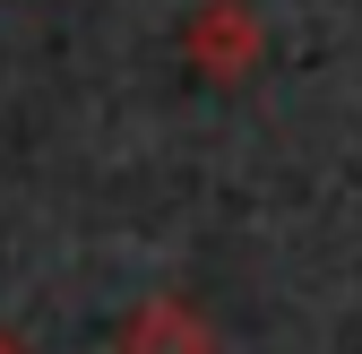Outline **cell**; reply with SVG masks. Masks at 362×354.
I'll return each instance as SVG.
<instances>
[{
    "instance_id": "obj_2",
    "label": "cell",
    "mask_w": 362,
    "mask_h": 354,
    "mask_svg": "<svg viewBox=\"0 0 362 354\" xmlns=\"http://www.w3.org/2000/svg\"><path fill=\"white\" fill-rule=\"evenodd\" d=\"M121 354H216V329H207L199 302L156 294V302H139V312L121 320Z\"/></svg>"
},
{
    "instance_id": "obj_1",
    "label": "cell",
    "mask_w": 362,
    "mask_h": 354,
    "mask_svg": "<svg viewBox=\"0 0 362 354\" xmlns=\"http://www.w3.org/2000/svg\"><path fill=\"white\" fill-rule=\"evenodd\" d=\"M259 18H250V0H199L190 18H181V52L199 61V78H250L259 69Z\"/></svg>"
},
{
    "instance_id": "obj_3",
    "label": "cell",
    "mask_w": 362,
    "mask_h": 354,
    "mask_svg": "<svg viewBox=\"0 0 362 354\" xmlns=\"http://www.w3.org/2000/svg\"><path fill=\"white\" fill-rule=\"evenodd\" d=\"M0 354H26V346H18V337H9V329H0Z\"/></svg>"
}]
</instances>
